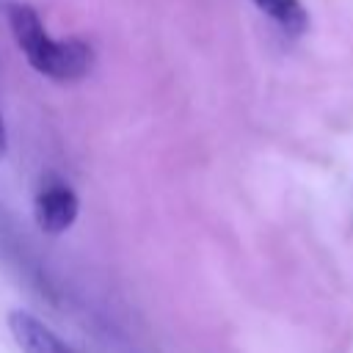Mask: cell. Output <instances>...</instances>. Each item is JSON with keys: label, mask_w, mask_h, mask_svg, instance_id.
<instances>
[{"label": "cell", "mask_w": 353, "mask_h": 353, "mask_svg": "<svg viewBox=\"0 0 353 353\" xmlns=\"http://www.w3.org/2000/svg\"><path fill=\"white\" fill-rule=\"evenodd\" d=\"M8 331L22 353H77L50 325H44L36 314L25 309L8 312Z\"/></svg>", "instance_id": "cell-3"}, {"label": "cell", "mask_w": 353, "mask_h": 353, "mask_svg": "<svg viewBox=\"0 0 353 353\" xmlns=\"http://www.w3.org/2000/svg\"><path fill=\"white\" fill-rule=\"evenodd\" d=\"M6 149H8V135H6V121L0 116V157L6 154Z\"/></svg>", "instance_id": "cell-5"}, {"label": "cell", "mask_w": 353, "mask_h": 353, "mask_svg": "<svg viewBox=\"0 0 353 353\" xmlns=\"http://www.w3.org/2000/svg\"><path fill=\"white\" fill-rule=\"evenodd\" d=\"M254 3L290 36H301L309 28V14L301 0H254Z\"/></svg>", "instance_id": "cell-4"}, {"label": "cell", "mask_w": 353, "mask_h": 353, "mask_svg": "<svg viewBox=\"0 0 353 353\" xmlns=\"http://www.w3.org/2000/svg\"><path fill=\"white\" fill-rule=\"evenodd\" d=\"M80 212V199L74 188L58 176H47L33 199V215L41 232L47 234H63L72 229Z\"/></svg>", "instance_id": "cell-2"}, {"label": "cell", "mask_w": 353, "mask_h": 353, "mask_svg": "<svg viewBox=\"0 0 353 353\" xmlns=\"http://www.w3.org/2000/svg\"><path fill=\"white\" fill-rule=\"evenodd\" d=\"M6 17H8V28H11L19 50L25 52L28 63L39 74H47L50 80H58V83H72V80H80L88 74L94 55L85 41L50 39L36 8L28 3H6Z\"/></svg>", "instance_id": "cell-1"}]
</instances>
